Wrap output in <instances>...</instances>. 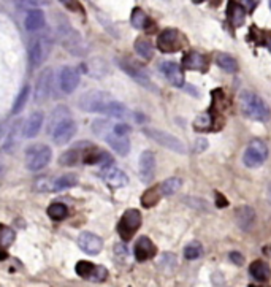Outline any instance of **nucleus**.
Masks as SVG:
<instances>
[{
  "mask_svg": "<svg viewBox=\"0 0 271 287\" xmlns=\"http://www.w3.org/2000/svg\"><path fill=\"white\" fill-rule=\"evenodd\" d=\"M240 108L244 116L254 121H268L271 116V110L257 94L251 91H243L240 95Z\"/></svg>",
  "mask_w": 271,
  "mask_h": 287,
  "instance_id": "nucleus-1",
  "label": "nucleus"
},
{
  "mask_svg": "<svg viewBox=\"0 0 271 287\" xmlns=\"http://www.w3.org/2000/svg\"><path fill=\"white\" fill-rule=\"evenodd\" d=\"M51 157L52 151L49 146L43 143L32 144L25 149V167L30 171H40L51 162Z\"/></svg>",
  "mask_w": 271,
  "mask_h": 287,
  "instance_id": "nucleus-2",
  "label": "nucleus"
},
{
  "mask_svg": "<svg viewBox=\"0 0 271 287\" xmlns=\"http://www.w3.org/2000/svg\"><path fill=\"white\" fill-rule=\"evenodd\" d=\"M111 102H113V99L107 92L89 91L81 95L78 105H80V108L86 113H103V115H107V110Z\"/></svg>",
  "mask_w": 271,
  "mask_h": 287,
  "instance_id": "nucleus-3",
  "label": "nucleus"
},
{
  "mask_svg": "<svg viewBox=\"0 0 271 287\" xmlns=\"http://www.w3.org/2000/svg\"><path fill=\"white\" fill-rule=\"evenodd\" d=\"M139 225H141V213L138 210H127L124 214H122L121 221L118 224L119 237L124 241L132 240V237L138 232Z\"/></svg>",
  "mask_w": 271,
  "mask_h": 287,
  "instance_id": "nucleus-4",
  "label": "nucleus"
},
{
  "mask_svg": "<svg viewBox=\"0 0 271 287\" xmlns=\"http://www.w3.org/2000/svg\"><path fill=\"white\" fill-rule=\"evenodd\" d=\"M184 46V37L176 29H165L157 37V48L162 53H176Z\"/></svg>",
  "mask_w": 271,
  "mask_h": 287,
  "instance_id": "nucleus-5",
  "label": "nucleus"
},
{
  "mask_svg": "<svg viewBox=\"0 0 271 287\" xmlns=\"http://www.w3.org/2000/svg\"><path fill=\"white\" fill-rule=\"evenodd\" d=\"M144 134L151 138V140L157 142L159 144H162L163 147H167L170 151L174 152H179V154H184L186 152V146L181 140H178L176 137L168 134V132H163V130H157V129H144Z\"/></svg>",
  "mask_w": 271,
  "mask_h": 287,
  "instance_id": "nucleus-6",
  "label": "nucleus"
},
{
  "mask_svg": "<svg viewBox=\"0 0 271 287\" xmlns=\"http://www.w3.org/2000/svg\"><path fill=\"white\" fill-rule=\"evenodd\" d=\"M268 157V147L267 144L262 142V140H252L246 151H244V163L248 165V167H260L262 163H264Z\"/></svg>",
  "mask_w": 271,
  "mask_h": 287,
  "instance_id": "nucleus-7",
  "label": "nucleus"
},
{
  "mask_svg": "<svg viewBox=\"0 0 271 287\" xmlns=\"http://www.w3.org/2000/svg\"><path fill=\"white\" fill-rule=\"evenodd\" d=\"M76 275L83 278V280H92V281H105L108 278V270L100 265H94L92 262L87 260H80L75 267Z\"/></svg>",
  "mask_w": 271,
  "mask_h": 287,
  "instance_id": "nucleus-8",
  "label": "nucleus"
},
{
  "mask_svg": "<svg viewBox=\"0 0 271 287\" xmlns=\"http://www.w3.org/2000/svg\"><path fill=\"white\" fill-rule=\"evenodd\" d=\"M75 134H76V123L72 119V116L60 121V123L51 130L52 140H54V143L59 146L67 144L75 137Z\"/></svg>",
  "mask_w": 271,
  "mask_h": 287,
  "instance_id": "nucleus-9",
  "label": "nucleus"
},
{
  "mask_svg": "<svg viewBox=\"0 0 271 287\" xmlns=\"http://www.w3.org/2000/svg\"><path fill=\"white\" fill-rule=\"evenodd\" d=\"M118 65H119L130 78H134V80H135L138 84H141L143 88L149 89V91H154V92L157 91V89L154 88L152 80H151L149 76H147V73L143 70L141 67H138L136 64L130 62V60H118Z\"/></svg>",
  "mask_w": 271,
  "mask_h": 287,
  "instance_id": "nucleus-10",
  "label": "nucleus"
},
{
  "mask_svg": "<svg viewBox=\"0 0 271 287\" xmlns=\"http://www.w3.org/2000/svg\"><path fill=\"white\" fill-rule=\"evenodd\" d=\"M80 84V72L73 67H62L59 73V88L64 94H72Z\"/></svg>",
  "mask_w": 271,
  "mask_h": 287,
  "instance_id": "nucleus-11",
  "label": "nucleus"
},
{
  "mask_svg": "<svg viewBox=\"0 0 271 287\" xmlns=\"http://www.w3.org/2000/svg\"><path fill=\"white\" fill-rule=\"evenodd\" d=\"M92 143L89 142H80V143H76L73 147H70V149H67L64 154H60V157H59V163L60 165H64V167H75V165L83 160L84 157V152L86 149L89 147Z\"/></svg>",
  "mask_w": 271,
  "mask_h": 287,
  "instance_id": "nucleus-12",
  "label": "nucleus"
},
{
  "mask_svg": "<svg viewBox=\"0 0 271 287\" xmlns=\"http://www.w3.org/2000/svg\"><path fill=\"white\" fill-rule=\"evenodd\" d=\"M78 246L81 248L83 252L89 256H97L100 254V251L103 248V241L99 235H95L92 232H83L78 237Z\"/></svg>",
  "mask_w": 271,
  "mask_h": 287,
  "instance_id": "nucleus-13",
  "label": "nucleus"
},
{
  "mask_svg": "<svg viewBox=\"0 0 271 287\" xmlns=\"http://www.w3.org/2000/svg\"><path fill=\"white\" fill-rule=\"evenodd\" d=\"M100 176L113 189L124 187V186H127V182H129V178H127L126 173L122 170H119V168H116V167H113V165H107V167H103L102 171H100Z\"/></svg>",
  "mask_w": 271,
  "mask_h": 287,
  "instance_id": "nucleus-14",
  "label": "nucleus"
},
{
  "mask_svg": "<svg viewBox=\"0 0 271 287\" xmlns=\"http://www.w3.org/2000/svg\"><path fill=\"white\" fill-rule=\"evenodd\" d=\"M52 88V70L51 68H45L37 80V86H35V100L43 102L49 97Z\"/></svg>",
  "mask_w": 271,
  "mask_h": 287,
  "instance_id": "nucleus-15",
  "label": "nucleus"
},
{
  "mask_svg": "<svg viewBox=\"0 0 271 287\" xmlns=\"http://www.w3.org/2000/svg\"><path fill=\"white\" fill-rule=\"evenodd\" d=\"M83 162L87 165H102V167H107V165H113V157L107 151H102L94 144H91L84 152Z\"/></svg>",
  "mask_w": 271,
  "mask_h": 287,
  "instance_id": "nucleus-16",
  "label": "nucleus"
},
{
  "mask_svg": "<svg viewBox=\"0 0 271 287\" xmlns=\"http://www.w3.org/2000/svg\"><path fill=\"white\" fill-rule=\"evenodd\" d=\"M155 173V155L151 151H144L139 155V176L143 182H151Z\"/></svg>",
  "mask_w": 271,
  "mask_h": 287,
  "instance_id": "nucleus-17",
  "label": "nucleus"
},
{
  "mask_svg": "<svg viewBox=\"0 0 271 287\" xmlns=\"http://www.w3.org/2000/svg\"><path fill=\"white\" fill-rule=\"evenodd\" d=\"M134 254H135V259L138 260V262H144V260H149L157 254V248L154 246V243L147 237H141V238H138V241L135 243Z\"/></svg>",
  "mask_w": 271,
  "mask_h": 287,
  "instance_id": "nucleus-18",
  "label": "nucleus"
},
{
  "mask_svg": "<svg viewBox=\"0 0 271 287\" xmlns=\"http://www.w3.org/2000/svg\"><path fill=\"white\" fill-rule=\"evenodd\" d=\"M103 140L107 142L113 149H115L119 155H127L130 151V142L127 135H119L115 130H110V132L103 137Z\"/></svg>",
  "mask_w": 271,
  "mask_h": 287,
  "instance_id": "nucleus-19",
  "label": "nucleus"
},
{
  "mask_svg": "<svg viewBox=\"0 0 271 287\" xmlns=\"http://www.w3.org/2000/svg\"><path fill=\"white\" fill-rule=\"evenodd\" d=\"M182 68L205 73L208 70V60L203 54L197 53V51H190L182 57Z\"/></svg>",
  "mask_w": 271,
  "mask_h": 287,
  "instance_id": "nucleus-20",
  "label": "nucleus"
},
{
  "mask_svg": "<svg viewBox=\"0 0 271 287\" xmlns=\"http://www.w3.org/2000/svg\"><path fill=\"white\" fill-rule=\"evenodd\" d=\"M162 73L174 88H182V86H184V73H182L181 67L176 62L162 64Z\"/></svg>",
  "mask_w": 271,
  "mask_h": 287,
  "instance_id": "nucleus-21",
  "label": "nucleus"
},
{
  "mask_svg": "<svg viewBox=\"0 0 271 287\" xmlns=\"http://www.w3.org/2000/svg\"><path fill=\"white\" fill-rule=\"evenodd\" d=\"M43 119H45V116H43V113H41V111H35V113H32V115L29 116V119L25 121V124H24L22 135H24L25 138H33V137H37L38 132L41 130Z\"/></svg>",
  "mask_w": 271,
  "mask_h": 287,
  "instance_id": "nucleus-22",
  "label": "nucleus"
},
{
  "mask_svg": "<svg viewBox=\"0 0 271 287\" xmlns=\"http://www.w3.org/2000/svg\"><path fill=\"white\" fill-rule=\"evenodd\" d=\"M46 24V19H45V13L38 8H35V10H30L27 14H25V19H24V25L25 29L29 32H37L40 29L45 27Z\"/></svg>",
  "mask_w": 271,
  "mask_h": 287,
  "instance_id": "nucleus-23",
  "label": "nucleus"
},
{
  "mask_svg": "<svg viewBox=\"0 0 271 287\" xmlns=\"http://www.w3.org/2000/svg\"><path fill=\"white\" fill-rule=\"evenodd\" d=\"M48 51H49V48L46 46V43L43 41L41 38L32 41L30 49H29V57H30L32 65H33V67L40 65V64L43 62V60H45V57H46V54H48Z\"/></svg>",
  "mask_w": 271,
  "mask_h": 287,
  "instance_id": "nucleus-24",
  "label": "nucleus"
},
{
  "mask_svg": "<svg viewBox=\"0 0 271 287\" xmlns=\"http://www.w3.org/2000/svg\"><path fill=\"white\" fill-rule=\"evenodd\" d=\"M235 221L240 225V229L248 230L252 227V224L256 221V211L251 206H240L237 213H235Z\"/></svg>",
  "mask_w": 271,
  "mask_h": 287,
  "instance_id": "nucleus-25",
  "label": "nucleus"
},
{
  "mask_svg": "<svg viewBox=\"0 0 271 287\" xmlns=\"http://www.w3.org/2000/svg\"><path fill=\"white\" fill-rule=\"evenodd\" d=\"M249 273H251V276L254 278L256 281L265 283V281H268L270 278H271V268L268 267V264L262 262V260H256V262L251 264Z\"/></svg>",
  "mask_w": 271,
  "mask_h": 287,
  "instance_id": "nucleus-26",
  "label": "nucleus"
},
{
  "mask_svg": "<svg viewBox=\"0 0 271 287\" xmlns=\"http://www.w3.org/2000/svg\"><path fill=\"white\" fill-rule=\"evenodd\" d=\"M229 19L233 27H241L246 22V10L237 2L229 3Z\"/></svg>",
  "mask_w": 271,
  "mask_h": 287,
  "instance_id": "nucleus-27",
  "label": "nucleus"
},
{
  "mask_svg": "<svg viewBox=\"0 0 271 287\" xmlns=\"http://www.w3.org/2000/svg\"><path fill=\"white\" fill-rule=\"evenodd\" d=\"M130 22H132V25L138 30H146L152 25L149 16H147L141 8H134L132 14H130Z\"/></svg>",
  "mask_w": 271,
  "mask_h": 287,
  "instance_id": "nucleus-28",
  "label": "nucleus"
},
{
  "mask_svg": "<svg viewBox=\"0 0 271 287\" xmlns=\"http://www.w3.org/2000/svg\"><path fill=\"white\" fill-rule=\"evenodd\" d=\"M76 184H78L76 175L67 173V175H62L60 178L52 181V190H54V192H60V190H67V189H70V187H75Z\"/></svg>",
  "mask_w": 271,
  "mask_h": 287,
  "instance_id": "nucleus-29",
  "label": "nucleus"
},
{
  "mask_svg": "<svg viewBox=\"0 0 271 287\" xmlns=\"http://www.w3.org/2000/svg\"><path fill=\"white\" fill-rule=\"evenodd\" d=\"M16 238V233L13 229L6 227L5 224H0V254L10 248Z\"/></svg>",
  "mask_w": 271,
  "mask_h": 287,
  "instance_id": "nucleus-30",
  "label": "nucleus"
},
{
  "mask_svg": "<svg viewBox=\"0 0 271 287\" xmlns=\"http://www.w3.org/2000/svg\"><path fill=\"white\" fill-rule=\"evenodd\" d=\"M135 51L139 57H143L144 60H149L154 54V48L151 45V41L144 38V37H139L135 40Z\"/></svg>",
  "mask_w": 271,
  "mask_h": 287,
  "instance_id": "nucleus-31",
  "label": "nucleus"
},
{
  "mask_svg": "<svg viewBox=\"0 0 271 287\" xmlns=\"http://www.w3.org/2000/svg\"><path fill=\"white\" fill-rule=\"evenodd\" d=\"M162 195H163V194H162L160 186L147 189L146 192L141 195V205H143L144 208H151V206L159 203V200L162 198Z\"/></svg>",
  "mask_w": 271,
  "mask_h": 287,
  "instance_id": "nucleus-32",
  "label": "nucleus"
},
{
  "mask_svg": "<svg viewBox=\"0 0 271 287\" xmlns=\"http://www.w3.org/2000/svg\"><path fill=\"white\" fill-rule=\"evenodd\" d=\"M216 64L219 65L222 70L229 72V73H235L238 70V64H237V59L232 57L230 54H217L216 56Z\"/></svg>",
  "mask_w": 271,
  "mask_h": 287,
  "instance_id": "nucleus-33",
  "label": "nucleus"
},
{
  "mask_svg": "<svg viewBox=\"0 0 271 287\" xmlns=\"http://www.w3.org/2000/svg\"><path fill=\"white\" fill-rule=\"evenodd\" d=\"M48 216L51 217L52 221H64L67 219V216H68V208L64 205V203H52L48 206V210H46Z\"/></svg>",
  "mask_w": 271,
  "mask_h": 287,
  "instance_id": "nucleus-34",
  "label": "nucleus"
},
{
  "mask_svg": "<svg viewBox=\"0 0 271 287\" xmlns=\"http://www.w3.org/2000/svg\"><path fill=\"white\" fill-rule=\"evenodd\" d=\"M29 94H30V86L25 84L24 88L21 89V92L17 94V97L13 103V108H11V115H17V113H21L25 107V103H27V99H29Z\"/></svg>",
  "mask_w": 271,
  "mask_h": 287,
  "instance_id": "nucleus-35",
  "label": "nucleus"
},
{
  "mask_svg": "<svg viewBox=\"0 0 271 287\" xmlns=\"http://www.w3.org/2000/svg\"><path fill=\"white\" fill-rule=\"evenodd\" d=\"M181 186H182L181 178L173 176V178L165 179L162 184H160V189H162V194H163V195H173V194H176L178 190L181 189Z\"/></svg>",
  "mask_w": 271,
  "mask_h": 287,
  "instance_id": "nucleus-36",
  "label": "nucleus"
},
{
  "mask_svg": "<svg viewBox=\"0 0 271 287\" xmlns=\"http://www.w3.org/2000/svg\"><path fill=\"white\" fill-rule=\"evenodd\" d=\"M70 116V111L67 107H57L54 111H52V115L49 118V124H48V134H51V130L54 129L60 121H64L65 118Z\"/></svg>",
  "mask_w": 271,
  "mask_h": 287,
  "instance_id": "nucleus-37",
  "label": "nucleus"
},
{
  "mask_svg": "<svg viewBox=\"0 0 271 287\" xmlns=\"http://www.w3.org/2000/svg\"><path fill=\"white\" fill-rule=\"evenodd\" d=\"M107 115L111 116V118H116V119H124V118H127L129 113H127V108L122 105V103L113 100L110 103L108 110H107Z\"/></svg>",
  "mask_w": 271,
  "mask_h": 287,
  "instance_id": "nucleus-38",
  "label": "nucleus"
},
{
  "mask_svg": "<svg viewBox=\"0 0 271 287\" xmlns=\"http://www.w3.org/2000/svg\"><path fill=\"white\" fill-rule=\"evenodd\" d=\"M203 254V248L198 241H192L184 248V257L189 260H195Z\"/></svg>",
  "mask_w": 271,
  "mask_h": 287,
  "instance_id": "nucleus-39",
  "label": "nucleus"
},
{
  "mask_svg": "<svg viewBox=\"0 0 271 287\" xmlns=\"http://www.w3.org/2000/svg\"><path fill=\"white\" fill-rule=\"evenodd\" d=\"M113 129V126L108 123V121H95V123L92 124V130H94V134L95 135H99V137H105V135H107L108 132H110V130Z\"/></svg>",
  "mask_w": 271,
  "mask_h": 287,
  "instance_id": "nucleus-40",
  "label": "nucleus"
},
{
  "mask_svg": "<svg viewBox=\"0 0 271 287\" xmlns=\"http://www.w3.org/2000/svg\"><path fill=\"white\" fill-rule=\"evenodd\" d=\"M194 127L197 130H202V132H205V130L211 129V115L209 113H203V115H200L195 121Z\"/></svg>",
  "mask_w": 271,
  "mask_h": 287,
  "instance_id": "nucleus-41",
  "label": "nucleus"
},
{
  "mask_svg": "<svg viewBox=\"0 0 271 287\" xmlns=\"http://www.w3.org/2000/svg\"><path fill=\"white\" fill-rule=\"evenodd\" d=\"M60 3H62L67 10H70V11H80L81 10V6L78 5V2L76 0H59Z\"/></svg>",
  "mask_w": 271,
  "mask_h": 287,
  "instance_id": "nucleus-42",
  "label": "nucleus"
},
{
  "mask_svg": "<svg viewBox=\"0 0 271 287\" xmlns=\"http://www.w3.org/2000/svg\"><path fill=\"white\" fill-rule=\"evenodd\" d=\"M230 260L235 264V265H238V267H241V265H244V256L241 254V252H238V251H232L230 252Z\"/></svg>",
  "mask_w": 271,
  "mask_h": 287,
  "instance_id": "nucleus-43",
  "label": "nucleus"
},
{
  "mask_svg": "<svg viewBox=\"0 0 271 287\" xmlns=\"http://www.w3.org/2000/svg\"><path fill=\"white\" fill-rule=\"evenodd\" d=\"M113 130L119 135H127L132 129H130V126H127V124H115L113 126Z\"/></svg>",
  "mask_w": 271,
  "mask_h": 287,
  "instance_id": "nucleus-44",
  "label": "nucleus"
},
{
  "mask_svg": "<svg viewBox=\"0 0 271 287\" xmlns=\"http://www.w3.org/2000/svg\"><path fill=\"white\" fill-rule=\"evenodd\" d=\"M195 149L198 152H202L205 149H208V140H205V138H197V142H195Z\"/></svg>",
  "mask_w": 271,
  "mask_h": 287,
  "instance_id": "nucleus-45",
  "label": "nucleus"
},
{
  "mask_svg": "<svg viewBox=\"0 0 271 287\" xmlns=\"http://www.w3.org/2000/svg\"><path fill=\"white\" fill-rule=\"evenodd\" d=\"M216 198H217V206H219V208H225L227 205H229V202H227V200H225V197L224 195H221L219 192H217L216 194Z\"/></svg>",
  "mask_w": 271,
  "mask_h": 287,
  "instance_id": "nucleus-46",
  "label": "nucleus"
},
{
  "mask_svg": "<svg viewBox=\"0 0 271 287\" xmlns=\"http://www.w3.org/2000/svg\"><path fill=\"white\" fill-rule=\"evenodd\" d=\"M6 127H8V124H6V123H0V140H2V138L5 137Z\"/></svg>",
  "mask_w": 271,
  "mask_h": 287,
  "instance_id": "nucleus-47",
  "label": "nucleus"
},
{
  "mask_svg": "<svg viewBox=\"0 0 271 287\" xmlns=\"http://www.w3.org/2000/svg\"><path fill=\"white\" fill-rule=\"evenodd\" d=\"M267 46H268V51L271 53V35H270V38H268V41H267Z\"/></svg>",
  "mask_w": 271,
  "mask_h": 287,
  "instance_id": "nucleus-48",
  "label": "nucleus"
},
{
  "mask_svg": "<svg viewBox=\"0 0 271 287\" xmlns=\"http://www.w3.org/2000/svg\"><path fill=\"white\" fill-rule=\"evenodd\" d=\"M192 2H194V3H202L203 0H192Z\"/></svg>",
  "mask_w": 271,
  "mask_h": 287,
  "instance_id": "nucleus-49",
  "label": "nucleus"
},
{
  "mask_svg": "<svg viewBox=\"0 0 271 287\" xmlns=\"http://www.w3.org/2000/svg\"><path fill=\"white\" fill-rule=\"evenodd\" d=\"M270 202H271V184H270Z\"/></svg>",
  "mask_w": 271,
  "mask_h": 287,
  "instance_id": "nucleus-50",
  "label": "nucleus"
},
{
  "mask_svg": "<svg viewBox=\"0 0 271 287\" xmlns=\"http://www.w3.org/2000/svg\"><path fill=\"white\" fill-rule=\"evenodd\" d=\"M270 10H271V0H270Z\"/></svg>",
  "mask_w": 271,
  "mask_h": 287,
  "instance_id": "nucleus-51",
  "label": "nucleus"
}]
</instances>
